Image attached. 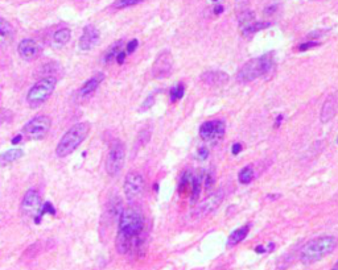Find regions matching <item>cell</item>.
<instances>
[{
    "instance_id": "cell-1",
    "label": "cell",
    "mask_w": 338,
    "mask_h": 270,
    "mask_svg": "<svg viewBox=\"0 0 338 270\" xmlns=\"http://www.w3.org/2000/svg\"><path fill=\"white\" fill-rule=\"evenodd\" d=\"M337 239L334 236H328V235L312 239L303 246L300 252V261L304 265H310V264L320 261L326 256H329L337 248Z\"/></svg>"
},
{
    "instance_id": "cell-2",
    "label": "cell",
    "mask_w": 338,
    "mask_h": 270,
    "mask_svg": "<svg viewBox=\"0 0 338 270\" xmlns=\"http://www.w3.org/2000/svg\"><path fill=\"white\" fill-rule=\"evenodd\" d=\"M273 53H266L260 57L246 62L237 73V81L240 83L254 82L255 79L267 75L273 67Z\"/></svg>"
},
{
    "instance_id": "cell-3",
    "label": "cell",
    "mask_w": 338,
    "mask_h": 270,
    "mask_svg": "<svg viewBox=\"0 0 338 270\" xmlns=\"http://www.w3.org/2000/svg\"><path fill=\"white\" fill-rule=\"evenodd\" d=\"M89 132H90V124L89 123L74 124L61 137L57 148H56V154L61 158L71 154L86 140Z\"/></svg>"
},
{
    "instance_id": "cell-4",
    "label": "cell",
    "mask_w": 338,
    "mask_h": 270,
    "mask_svg": "<svg viewBox=\"0 0 338 270\" xmlns=\"http://www.w3.org/2000/svg\"><path fill=\"white\" fill-rule=\"evenodd\" d=\"M56 85H57V79L52 77V75L37 81V82L33 85L32 89L28 91V95H27V100H28L29 106H41L42 103L45 102L46 99L53 94Z\"/></svg>"
},
{
    "instance_id": "cell-5",
    "label": "cell",
    "mask_w": 338,
    "mask_h": 270,
    "mask_svg": "<svg viewBox=\"0 0 338 270\" xmlns=\"http://www.w3.org/2000/svg\"><path fill=\"white\" fill-rule=\"evenodd\" d=\"M144 220L141 213L135 209H124L119 215V234L137 236L143 234Z\"/></svg>"
},
{
    "instance_id": "cell-6",
    "label": "cell",
    "mask_w": 338,
    "mask_h": 270,
    "mask_svg": "<svg viewBox=\"0 0 338 270\" xmlns=\"http://www.w3.org/2000/svg\"><path fill=\"white\" fill-rule=\"evenodd\" d=\"M126 160V148L120 140H114L106 158V172L110 177H116L122 172Z\"/></svg>"
},
{
    "instance_id": "cell-7",
    "label": "cell",
    "mask_w": 338,
    "mask_h": 270,
    "mask_svg": "<svg viewBox=\"0 0 338 270\" xmlns=\"http://www.w3.org/2000/svg\"><path fill=\"white\" fill-rule=\"evenodd\" d=\"M52 125V120L46 115H37L32 120H29L23 128L24 135L28 139L32 140H42L48 135V132Z\"/></svg>"
},
{
    "instance_id": "cell-8",
    "label": "cell",
    "mask_w": 338,
    "mask_h": 270,
    "mask_svg": "<svg viewBox=\"0 0 338 270\" xmlns=\"http://www.w3.org/2000/svg\"><path fill=\"white\" fill-rule=\"evenodd\" d=\"M144 178L140 173L137 172H130L124 178V195L130 203L136 202L137 199H140V197L144 192Z\"/></svg>"
},
{
    "instance_id": "cell-9",
    "label": "cell",
    "mask_w": 338,
    "mask_h": 270,
    "mask_svg": "<svg viewBox=\"0 0 338 270\" xmlns=\"http://www.w3.org/2000/svg\"><path fill=\"white\" fill-rule=\"evenodd\" d=\"M225 123L222 120H213V121H206L200 128V137L205 141H211L215 143L219 139H222L225 135Z\"/></svg>"
},
{
    "instance_id": "cell-10",
    "label": "cell",
    "mask_w": 338,
    "mask_h": 270,
    "mask_svg": "<svg viewBox=\"0 0 338 270\" xmlns=\"http://www.w3.org/2000/svg\"><path fill=\"white\" fill-rule=\"evenodd\" d=\"M173 70V61H172V56L168 50H165L163 53L157 56L156 61L153 63L152 74L156 79L168 78L170 73Z\"/></svg>"
},
{
    "instance_id": "cell-11",
    "label": "cell",
    "mask_w": 338,
    "mask_h": 270,
    "mask_svg": "<svg viewBox=\"0 0 338 270\" xmlns=\"http://www.w3.org/2000/svg\"><path fill=\"white\" fill-rule=\"evenodd\" d=\"M223 198H225V190L223 188H219L215 192L210 194L209 197L202 202L201 205L198 206L197 209V217H203L210 215L211 212H214L215 210L218 209L221 203L223 202Z\"/></svg>"
},
{
    "instance_id": "cell-12",
    "label": "cell",
    "mask_w": 338,
    "mask_h": 270,
    "mask_svg": "<svg viewBox=\"0 0 338 270\" xmlns=\"http://www.w3.org/2000/svg\"><path fill=\"white\" fill-rule=\"evenodd\" d=\"M101 41V33L98 28L93 24L86 25L83 28V33L81 38H79V49L89 52V50L94 49Z\"/></svg>"
},
{
    "instance_id": "cell-13",
    "label": "cell",
    "mask_w": 338,
    "mask_h": 270,
    "mask_svg": "<svg viewBox=\"0 0 338 270\" xmlns=\"http://www.w3.org/2000/svg\"><path fill=\"white\" fill-rule=\"evenodd\" d=\"M41 198L38 195V192L36 190H28L25 192L24 198L21 201V211L25 215H33L36 216L37 212L41 209Z\"/></svg>"
},
{
    "instance_id": "cell-14",
    "label": "cell",
    "mask_w": 338,
    "mask_h": 270,
    "mask_svg": "<svg viewBox=\"0 0 338 270\" xmlns=\"http://www.w3.org/2000/svg\"><path fill=\"white\" fill-rule=\"evenodd\" d=\"M17 53L27 61H32L40 53V45L32 38H25L17 46Z\"/></svg>"
},
{
    "instance_id": "cell-15",
    "label": "cell",
    "mask_w": 338,
    "mask_h": 270,
    "mask_svg": "<svg viewBox=\"0 0 338 270\" xmlns=\"http://www.w3.org/2000/svg\"><path fill=\"white\" fill-rule=\"evenodd\" d=\"M337 111H338L337 95H329V96L325 99V102H324L322 108H321L320 119H321L322 123H328V121H330V120L333 119L334 116H336Z\"/></svg>"
},
{
    "instance_id": "cell-16",
    "label": "cell",
    "mask_w": 338,
    "mask_h": 270,
    "mask_svg": "<svg viewBox=\"0 0 338 270\" xmlns=\"http://www.w3.org/2000/svg\"><path fill=\"white\" fill-rule=\"evenodd\" d=\"M201 81L209 86H223L229 81V75L221 70H209L206 73L201 74Z\"/></svg>"
},
{
    "instance_id": "cell-17",
    "label": "cell",
    "mask_w": 338,
    "mask_h": 270,
    "mask_svg": "<svg viewBox=\"0 0 338 270\" xmlns=\"http://www.w3.org/2000/svg\"><path fill=\"white\" fill-rule=\"evenodd\" d=\"M104 79V74L103 73H98L95 74V75H93L89 81H86V82L83 83V86L81 87V90H79V95L82 96V98H87V96H90L93 92H95V90L98 89L99 85L103 82Z\"/></svg>"
},
{
    "instance_id": "cell-18",
    "label": "cell",
    "mask_w": 338,
    "mask_h": 270,
    "mask_svg": "<svg viewBox=\"0 0 338 270\" xmlns=\"http://www.w3.org/2000/svg\"><path fill=\"white\" fill-rule=\"evenodd\" d=\"M15 30L9 21L0 17V45H7L13 40Z\"/></svg>"
},
{
    "instance_id": "cell-19",
    "label": "cell",
    "mask_w": 338,
    "mask_h": 270,
    "mask_svg": "<svg viewBox=\"0 0 338 270\" xmlns=\"http://www.w3.org/2000/svg\"><path fill=\"white\" fill-rule=\"evenodd\" d=\"M250 228H251L250 224H244L243 227H240V228L233 231L230 236H229V240H227V246H234L237 245V244H239V242L243 241L244 239L247 238L248 232H250Z\"/></svg>"
},
{
    "instance_id": "cell-20",
    "label": "cell",
    "mask_w": 338,
    "mask_h": 270,
    "mask_svg": "<svg viewBox=\"0 0 338 270\" xmlns=\"http://www.w3.org/2000/svg\"><path fill=\"white\" fill-rule=\"evenodd\" d=\"M203 178H205V174H203V170H200V172L193 176L192 178V194H190V201L192 203H196L197 199L200 198V194H201V187H202V182H203Z\"/></svg>"
},
{
    "instance_id": "cell-21",
    "label": "cell",
    "mask_w": 338,
    "mask_h": 270,
    "mask_svg": "<svg viewBox=\"0 0 338 270\" xmlns=\"http://www.w3.org/2000/svg\"><path fill=\"white\" fill-rule=\"evenodd\" d=\"M24 156V151L21 149H8V150L0 153V166H7Z\"/></svg>"
},
{
    "instance_id": "cell-22",
    "label": "cell",
    "mask_w": 338,
    "mask_h": 270,
    "mask_svg": "<svg viewBox=\"0 0 338 270\" xmlns=\"http://www.w3.org/2000/svg\"><path fill=\"white\" fill-rule=\"evenodd\" d=\"M268 27H271V23H268V21H260V23L251 21V23H248V24L240 27V30H242V34H243L244 37H247L254 34V33L259 32V30H263V29L268 28Z\"/></svg>"
},
{
    "instance_id": "cell-23",
    "label": "cell",
    "mask_w": 338,
    "mask_h": 270,
    "mask_svg": "<svg viewBox=\"0 0 338 270\" xmlns=\"http://www.w3.org/2000/svg\"><path fill=\"white\" fill-rule=\"evenodd\" d=\"M70 38H71V32L69 28L58 29V30H56L53 34L54 44H57V45H60V46L66 45L68 42L70 41Z\"/></svg>"
},
{
    "instance_id": "cell-24",
    "label": "cell",
    "mask_w": 338,
    "mask_h": 270,
    "mask_svg": "<svg viewBox=\"0 0 338 270\" xmlns=\"http://www.w3.org/2000/svg\"><path fill=\"white\" fill-rule=\"evenodd\" d=\"M122 48H123V41L119 40V41L114 42L110 48L107 49V52L104 53V62L106 63H110L114 60H116V56L122 52Z\"/></svg>"
},
{
    "instance_id": "cell-25",
    "label": "cell",
    "mask_w": 338,
    "mask_h": 270,
    "mask_svg": "<svg viewBox=\"0 0 338 270\" xmlns=\"http://www.w3.org/2000/svg\"><path fill=\"white\" fill-rule=\"evenodd\" d=\"M238 178H239L240 183L243 184H247L250 183V182H252V180L255 178V172H254L252 166H246V168L242 169L239 172V174H238Z\"/></svg>"
},
{
    "instance_id": "cell-26",
    "label": "cell",
    "mask_w": 338,
    "mask_h": 270,
    "mask_svg": "<svg viewBox=\"0 0 338 270\" xmlns=\"http://www.w3.org/2000/svg\"><path fill=\"white\" fill-rule=\"evenodd\" d=\"M184 94H185V86L182 83H178L177 86L172 87V90L169 92V96H170L172 102H177L184 96Z\"/></svg>"
},
{
    "instance_id": "cell-27",
    "label": "cell",
    "mask_w": 338,
    "mask_h": 270,
    "mask_svg": "<svg viewBox=\"0 0 338 270\" xmlns=\"http://www.w3.org/2000/svg\"><path fill=\"white\" fill-rule=\"evenodd\" d=\"M144 0H115L112 7L116 9H123L128 8V7H132V5H136L143 3Z\"/></svg>"
},
{
    "instance_id": "cell-28",
    "label": "cell",
    "mask_w": 338,
    "mask_h": 270,
    "mask_svg": "<svg viewBox=\"0 0 338 270\" xmlns=\"http://www.w3.org/2000/svg\"><path fill=\"white\" fill-rule=\"evenodd\" d=\"M192 178H193V176L190 174V172H185L182 174L180 184H178V191H180V194H184L186 191V188L192 184Z\"/></svg>"
},
{
    "instance_id": "cell-29",
    "label": "cell",
    "mask_w": 338,
    "mask_h": 270,
    "mask_svg": "<svg viewBox=\"0 0 338 270\" xmlns=\"http://www.w3.org/2000/svg\"><path fill=\"white\" fill-rule=\"evenodd\" d=\"M203 183H205V188H206V190H210L211 186L214 184V178H213V176H211L210 173H206V174H205Z\"/></svg>"
},
{
    "instance_id": "cell-30",
    "label": "cell",
    "mask_w": 338,
    "mask_h": 270,
    "mask_svg": "<svg viewBox=\"0 0 338 270\" xmlns=\"http://www.w3.org/2000/svg\"><path fill=\"white\" fill-rule=\"evenodd\" d=\"M137 45H139V41H137L136 38H135V40H132V41H130L127 44V50H126V53L127 54L134 53V52L137 49Z\"/></svg>"
},
{
    "instance_id": "cell-31",
    "label": "cell",
    "mask_w": 338,
    "mask_h": 270,
    "mask_svg": "<svg viewBox=\"0 0 338 270\" xmlns=\"http://www.w3.org/2000/svg\"><path fill=\"white\" fill-rule=\"evenodd\" d=\"M153 103H155V96H153V95H149L148 98L145 99V102L141 104V111H145L148 110V108H151V107L153 106Z\"/></svg>"
},
{
    "instance_id": "cell-32",
    "label": "cell",
    "mask_w": 338,
    "mask_h": 270,
    "mask_svg": "<svg viewBox=\"0 0 338 270\" xmlns=\"http://www.w3.org/2000/svg\"><path fill=\"white\" fill-rule=\"evenodd\" d=\"M316 46H318L317 42H306V44H301V45L299 46V50H300V52H305V50L310 49V48H316Z\"/></svg>"
},
{
    "instance_id": "cell-33",
    "label": "cell",
    "mask_w": 338,
    "mask_h": 270,
    "mask_svg": "<svg viewBox=\"0 0 338 270\" xmlns=\"http://www.w3.org/2000/svg\"><path fill=\"white\" fill-rule=\"evenodd\" d=\"M197 156L201 158V160H205L207 156H209V151H207V149H205V148H200L197 150Z\"/></svg>"
},
{
    "instance_id": "cell-34",
    "label": "cell",
    "mask_w": 338,
    "mask_h": 270,
    "mask_svg": "<svg viewBox=\"0 0 338 270\" xmlns=\"http://www.w3.org/2000/svg\"><path fill=\"white\" fill-rule=\"evenodd\" d=\"M126 57H127V53H126V52H120V53L116 56V62H118L119 65H122L124 62V60H126Z\"/></svg>"
},
{
    "instance_id": "cell-35",
    "label": "cell",
    "mask_w": 338,
    "mask_h": 270,
    "mask_svg": "<svg viewBox=\"0 0 338 270\" xmlns=\"http://www.w3.org/2000/svg\"><path fill=\"white\" fill-rule=\"evenodd\" d=\"M231 150H233V154H238V153H240V150H242V145L238 143L233 144V148H231Z\"/></svg>"
},
{
    "instance_id": "cell-36",
    "label": "cell",
    "mask_w": 338,
    "mask_h": 270,
    "mask_svg": "<svg viewBox=\"0 0 338 270\" xmlns=\"http://www.w3.org/2000/svg\"><path fill=\"white\" fill-rule=\"evenodd\" d=\"M281 121H283V116H277L276 118V124H275V128H277L279 127V124H281Z\"/></svg>"
},
{
    "instance_id": "cell-37",
    "label": "cell",
    "mask_w": 338,
    "mask_h": 270,
    "mask_svg": "<svg viewBox=\"0 0 338 270\" xmlns=\"http://www.w3.org/2000/svg\"><path fill=\"white\" fill-rule=\"evenodd\" d=\"M21 139H23V136H21V135L16 136V137H15V139L12 140V144H17V143H20V140H21Z\"/></svg>"
},
{
    "instance_id": "cell-38",
    "label": "cell",
    "mask_w": 338,
    "mask_h": 270,
    "mask_svg": "<svg viewBox=\"0 0 338 270\" xmlns=\"http://www.w3.org/2000/svg\"><path fill=\"white\" fill-rule=\"evenodd\" d=\"M222 11H223V7H222V5H218V8H215V9H214V12H215V13H221V12H222Z\"/></svg>"
},
{
    "instance_id": "cell-39",
    "label": "cell",
    "mask_w": 338,
    "mask_h": 270,
    "mask_svg": "<svg viewBox=\"0 0 338 270\" xmlns=\"http://www.w3.org/2000/svg\"><path fill=\"white\" fill-rule=\"evenodd\" d=\"M256 252H260V253H263L264 248L263 246H258V248H256Z\"/></svg>"
},
{
    "instance_id": "cell-40",
    "label": "cell",
    "mask_w": 338,
    "mask_h": 270,
    "mask_svg": "<svg viewBox=\"0 0 338 270\" xmlns=\"http://www.w3.org/2000/svg\"><path fill=\"white\" fill-rule=\"evenodd\" d=\"M330 270H338V260H337V262L334 264L333 268H332V269H330Z\"/></svg>"
},
{
    "instance_id": "cell-41",
    "label": "cell",
    "mask_w": 338,
    "mask_h": 270,
    "mask_svg": "<svg viewBox=\"0 0 338 270\" xmlns=\"http://www.w3.org/2000/svg\"><path fill=\"white\" fill-rule=\"evenodd\" d=\"M213 1H217V0H213Z\"/></svg>"
}]
</instances>
